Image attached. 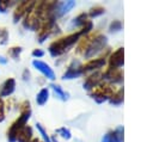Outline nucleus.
I'll return each mask as SVG.
<instances>
[{"instance_id": "1", "label": "nucleus", "mask_w": 153, "mask_h": 142, "mask_svg": "<svg viewBox=\"0 0 153 142\" xmlns=\"http://www.w3.org/2000/svg\"><path fill=\"white\" fill-rule=\"evenodd\" d=\"M91 27H92V23H91V21H87V23L85 24V27H84L80 32L72 33V35H69V36L62 37V38H60V39L53 42V43L50 44V47H49L50 54H51L53 56H57V55L63 54L71 45H73V44L78 41V38H79L81 35L88 32V31L91 30Z\"/></svg>"}, {"instance_id": "2", "label": "nucleus", "mask_w": 153, "mask_h": 142, "mask_svg": "<svg viewBox=\"0 0 153 142\" xmlns=\"http://www.w3.org/2000/svg\"><path fill=\"white\" fill-rule=\"evenodd\" d=\"M30 117V107H26L25 110L22 111V115L19 116V118L11 125V128L8 129V132H7V138L10 142H16L17 141V135L19 132V130L25 125L26 121L29 119Z\"/></svg>"}, {"instance_id": "3", "label": "nucleus", "mask_w": 153, "mask_h": 142, "mask_svg": "<svg viewBox=\"0 0 153 142\" xmlns=\"http://www.w3.org/2000/svg\"><path fill=\"white\" fill-rule=\"evenodd\" d=\"M114 93H115V88H114L111 85L104 84V85H98V86L93 87L92 97H93L98 103H102V101H104L106 98H110Z\"/></svg>"}, {"instance_id": "4", "label": "nucleus", "mask_w": 153, "mask_h": 142, "mask_svg": "<svg viewBox=\"0 0 153 142\" xmlns=\"http://www.w3.org/2000/svg\"><path fill=\"white\" fill-rule=\"evenodd\" d=\"M35 6V2H22L14 11V14H13V18H14V21H18V19H20L24 14L26 16L31 8Z\"/></svg>"}, {"instance_id": "5", "label": "nucleus", "mask_w": 153, "mask_h": 142, "mask_svg": "<svg viewBox=\"0 0 153 142\" xmlns=\"http://www.w3.org/2000/svg\"><path fill=\"white\" fill-rule=\"evenodd\" d=\"M109 63H110V68L111 69H118V67H121L123 64V49L122 48L116 50L110 56Z\"/></svg>"}, {"instance_id": "6", "label": "nucleus", "mask_w": 153, "mask_h": 142, "mask_svg": "<svg viewBox=\"0 0 153 142\" xmlns=\"http://www.w3.org/2000/svg\"><path fill=\"white\" fill-rule=\"evenodd\" d=\"M32 64L36 67V69H38L43 75H45L47 78H49V79H54L55 78V74H54V72H53V69L47 64V63H44V62H42V61H37V60H35L33 62H32Z\"/></svg>"}, {"instance_id": "7", "label": "nucleus", "mask_w": 153, "mask_h": 142, "mask_svg": "<svg viewBox=\"0 0 153 142\" xmlns=\"http://www.w3.org/2000/svg\"><path fill=\"white\" fill-rule=\"evenodd\" d=\"M123 140V129L120 126L115 131L106 134L103 137V142H122Z\"/></svg>"}, {"instance_id": "8", "label": "nucleus", "mask_w": 153, "mask_h": 142, "mask_svg": "<svg viewBox=\"0 0 153 142\" xmlns=\"http://www.w3.org/2000/svg\"><path fill=\"white\" fill-rule=\"evenodd\" d=\"M105 63V60L103 57L100 58H93V60H90L86 64H84L82 67H80L81 72H85V70H91V69H96V68H100L103 64Z\"/></svg>"}, {"instance_id": "9", "label": "nucleus", "mask_w": 153, "mask_h": 142, "mask_svg": "<svg viewBox=\"0 0 153 142\" xmlns=\"http://www.w3.org/2000/svg\"><path fill=\"white\" fill-rule=\"evenodd\" d=\"M31 135H32L31 128L27 126V125H24V126L19 130V132H18V135H17V141H18V142H29V140L31 138Z\"/></svg>"}, {"instance_id": "10", "label": "nucleus", "mask_w": 153, "mask_h": 142, "mask_svg": "<svg viewBox=\"0 0 153 142\" xmlns=\"http://www.w3.org/2000/svg\"><path fill=\"white\" fill-rule=\"evenodd\" d=\"M14 87H16V82L13 79H8L4 82V85L1 86V89H0V95L5 97V95H10L13 91H14Z\"/></svg>"}, {"instance_id": "11", "label": "nucleus", "mask_w": 153, "mask_h": 142, "mask_svg": "<svg viewBox=\"0 0 153 142\" xmlns=\"http://www.w3.org/2000/svg\"><path fill=\"white\" fill-rule=\"evenodd\" d=\"M102 75L100 74H98V73H96V74H93V75H91V76H88L87 79H86V81H85V84H84V86H85V88H92V87H96L97 86V84L100 81V78Z\"/></svg>"}, {"instance_id": "12", "label": "nucleus", "mask_w": 153, "mask_h": 142, "mask_svg": "<svg viewBox=\"0 0 153 142\" xmlns=\"http://www.w3.org/2000/svg\"><path fill=\"white\" fill-rule=\"evenodd\" d=\"M47 99H48V89L47 88H43V89H41L39 91V93L37 94V104H39V105H43L45 101H47Z\"/></svg>"}, {"instance_id": "13", "label": "nucleus", "mask_w": 153, "mask_h": 142, "mask_svg": "<svg viewBox=\"0 0 153 142\" xmlns=\"http://www.w3.org/2000/svg\"><path fill=\"white\" fill-rule=\"evenodd\" d=\"M122 100H123V91L122 89H118L116 93H114L110 97V101L112 104H120V103H122Z\"/></svg>"}, {"instance_id": "14", "label": "nucleus", "mask_w": 153, "mask_h": 142, "mask_svg": "<svg viewBox=\"0 0 153 142\" xmlns=\"http://www.w3.org/2000/svg\"><path fill=\"white\" fill-rule=\"evenodd\" d=\"M51 87H53V89L55 91V93H56L61 99H66V94H65V92L61 89L60 86H57V85H53Z\"/></svg>"}, {"instance_id": "15", "label": "nucleus", "mask_w": 153, "mask_h": 142, "mask_svg": "<svg viewBox=\"0 0 153 142\" xmlns=\"http://www.w3.org/2000/svg\"><path fill=\"white\" fill-rule=\"evenodd\" d=\"M37 129L41 131V134H42V136H43V138H44V141L45 142H50V138H49V136L47 135V132L44 131V129L41 126V124H37Z\"/></svg>"}, {"instance_id": "16", "label": "nucleus", "mask_w": 153, "mask_h": 142, "mask_svg": "<svg viewBox=\"0 0 153 142\" xmlns=\"http://www.w3.org/2000/svg\"><path fill=\"white\" fill-rule=\"evenodd\" d=\"M104 12V8H102V7H96V8H93L92 11H91V16L92 17H96V16H98V14H102Z\"/></svg>"}, {"instance_id": "17", "label": "nucleus", "mask_w": 153, "mask_h": 142, "mask_svg": "<svg viewBox=\"0 0 153 142\" xmlns=\"http://www.w3.org/2000/svg\"><path fill=\"white\" fill-rule=\"evenodd\" d=\"M57 132H61V134H62L61 136L65 137V138H69V137H71V132H69L66 128H61V129H59Z\"/></svg>"}, {"instance_id": "18", "label": "nucleus", "mask_w": 153, "mask_h": 142, "mask_svg": "<svg viewBox=\"0 0 153 142\" xmlns=\"http://www.w3.org/2000/svg\"><path fill=\"white\" fill-rule=\"evenodd\" d=\"M8 6H10V2L7 0H0V11L1 12H5Z\"/></svg>"}, {"instance_id": "19", "label": "nucleus", "mask_w": 153, "mask_h": 142, "mask_svg": "<svg viewBox=\"0 0 153 142\" xmlns=\"http://www.w3.org/2000/svg\"><path fill=\"white\" fill-rule=\"evenodd\" d=\"M19 53H20V48H12V49L10 50V55H11L13 58H17L18 55H19Z\"/></svg>"}, {"instance_id": "20", "label": "nucleus", "mask_w": 153, "mask_h": 142, "mask_svg": "<svg viewBox=\"0 0 153 142\" xmlns=\"http://www.w3.org/2000/svg\"><path fill=\"white\" fill-rule=\"evenodd\" d=\"M0 39H1V43L4 44L7 39V32L5 29H0Z\"/></svg>"}, {"instance_id": "21", "label": "nucleus", "mask_w": 153, "mask_h": 142, "mask_svg": "<svg viewBox=\"0 0 153 142\" xmlns=\"http://www.w3.org/2000/svg\"><path fill=\"white\" fill-rule=\"evenodd\" d=\"M110 29L114 31H117V30H120L121 29V21H114L112 24H111V26H110Z\"/></svg>"}, {"instance_id": "22", "label": "nucleus", "mask_w": 153, "mask_h": 142, "mask_svg": "<svg viewBox=\"0 0 153 142\" xmlns=\"http://www.w3.org/2000/svg\"><path fill=\"white\" fill-rule=\"evenodd\" d=\"M4 118H5V116H4V103L0 98V122H2Z\"/></svg>"}, {"instance_id": "23", "label": "nucleus", "mask_w": 153, "mask_h": 142, "mask_svg": "<svg viewBox=\"0 0 153 142\" xmlns=\"http://www.w3.org/2000/svg\"><path fill=\"white\" fill-rule=\"evenodd\" d=\"M32 55L33 56H43V51L42 50H33Z\"/></svg>"}, {"instance_id": "24", "label": "nucleus", "mask_w": 153, "mask_h": 142, "mask_svg": "<svg viewBox=\"0 0 153 142\" xmlns=\"http://www.w3.org/2000/svg\"><path fill=\"white\" fill-rule=\"evenodd\" d=\"M31 142H39V141H38V140H37V138H35V140H32V141H31Z\"/></svg>"}]
</instances>
